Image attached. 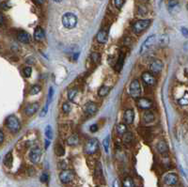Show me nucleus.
<instances>
[{"label":"nucleus","mask_w":188,"mask_h":187,"mask_svg":"<svg viewBox=\"0 0 188 187\" xmlns=\"http://www.w3.org/2000/svg\"><path fill=\"white\" fill-rule=\"evenodd\" d=\"M17 39L19 41L24 42V44H28L30 41V35L25 31H20L17 34Z\"/></svg>","instance_id":"17"},{"label":"nucleus","mask_w":188,"mask_h":187,"mask_svg":"<svg viewBox=\"0 0 188 187\" xmlns=\"http://www.w3.org/2000/svg\"><path fill=\"white\" fill-rule=\"evenodd\" d=\"M7 128L12 133H17L21 128V123L15 116H10L6 121Z\"/></svg>","instance_id":"2"},{"label":"nucleus","mask_w":188,"mask_h":187,"mask_svg":"<svg viewBox=\"0 0 188 187\" xmlns=\"http://www.w3.org/2000/svg\"><path fill=\"white\" fill-rule=\"evenodd\" d=\"M151 24V20L150 19H144V20H139L136 21L134 24H133V31L135 34H139L142 31L146 30Z\"/></svg>","instance_id":"3"},{"label":"nucleus","mask_w":188,"mask_h":187,"mask_svg":"<svg viewBox=\"0 0 188 187\" xmlns=\"http://www.w3.org/2000/svg\"><path fill=\"white\" fill-rule=\"evenodd\" d=\"M157 150L161 154H166L168 151V146H167V142L164 140H160L157 144Z\"/></svg>","instance_id":"19"},{"label":"nucleus","mask_w":188,"mask_h":187,"mask_svg":"<svg viewBox=\"0 0 188 187\" xmlns=\"http://www.w3.org/2000/svg\"><path fill=\"white\" fill-rule=\"evenodd\" d=\"M175 8H179V3L177 0H170L168 2V10L169 11H173Z\"/></svg>","instance_id":"29"},{"label":"nucleus","mask_w":188,"mask_h":187,"mask_svg":"<svg viewBox=\"0 0 188 187\" xmlns=\"http://www.w3.org/2000/svg\"><path fill=\"white\" fill-rule=\"evenodd\" d=\"M142 80L144 81L145 84H147L148 86H153L156 83V79L154 77L152 73H144L142 74Z\"/></svg>","instance_id":"12"},{"label":"nucleus","mask_w":188,"mask_h":187,"mask_svg":"<svg viewBox=\"0 0 188 187\" xmlns=\"http://www.w3.org/2000/svg\"><path fill=\"white\" fill-rule=\"evenodd\" d=\"M49 144H50V142H49V139L47 138V140H46V143H45V149H47V148H48Z\"/></svg>","instance_id":"48"},{"label":"nucleus","mask_w":188,"mask_h":187,"mask_svg":"<svg viewBox=\"0 0 188 187\" xmlns=\"http://www.w3.org/2000/svg\"><path fill=\"white\" fill-rule=\"evenodd\" d=\"M113 187H118V180H115L114 182H113Z\"/></svg>","instance_id":"47"},{"label":"nucleus","mask_w":188,"mask_h":187,"mask_svg":"<svg viewBox=\"0 0 188 187\" xmlns=\"http://www.w3.org/2000/svg\"><path fill=\"white\" fill-rule=\"evenodd\" d=\"M49 180V175L47 172H44V173H42L41 176V182H47Z\"/></svg>","instance_id":"38"},{"label":"nucleus","mask_w":188,"mask_h":187,"mask_svg":"<svg viewBox=\"0 0 188 187\" xmlns=\"http://www.w3.org/2000/svg\"><path fill=\"white\" fill-rule=\"evenodd\" d=\"M138 105L143 110H149V109H151V107L152 105V103H151V100H149L147 98H141V99L138 100Z\"/></svg>","instance_id":"16"},{"label":"nucleus","mask_w":188,"mask_h":187,"mask_svg":"<svg viewBox=\"0 0 188 187\" xmlns=\"http://www.w3.org/2000/svg\"><path fill=\"white\" fill-rule=\"evenodd\" d=\"M156 42H157V35H152V36L149 37L141 45L140 54L147 53L148 51L151 50L153 46H156Z\"/></svg>","instance_id":"4"},{"label":"nucleus","mask_w":188,"mask_h":187,"mask_svg":"<svg viewBox=\"0 0 188 187\" xmlns=\"http://www.w3.org/2000/svg\"><path fill=\"white\" fill-rule=\"evenodd\" d=\"M3 141H4V133H3V131H0V143H3Z\"/></svg>","instance_id":"45"},{"label":"nucleus","mask_w":188,"mask_h":187,"mask_svg":"<svg viewBox=\"0 0 188 187\" xmlns=\"http://www.w3.org/2000/svg\"><path fill=\"white\" fill-rule=\"evenodd\" d=\"M62 24L66 28L72 29L77 24V17L71 12L65 13L62 17Z\"/></svg>","instance_id":"1"},{"label":"nucleus","mask_w":188,"mask_h":187,"mask_svg":"<svg viewBox=\"0 0 188 187\" xmlns=\"http://www.w3.org/2000/svg\"><path fill=\"white\" fill-rule=\"evenodd\" d=\"M74 178V173L72 170H68V169H65V170L61 171L60 174H59V179L63 183H69L71 182Z\"/></svg>","instance_id":"8"},{"label":"nucleus","mask_w":188,"mask_h":187,"mask_svg":"<svg viewBox=\"0 0 188 187\" xmlns=\"http://www.w3.org/2000/svg\"><path fill=\"white\" fill-rule=\"evenodd\" d=\"M45 135L48 139H52L53 138V129L50 125H47L45 128Z\"/></svg>","instance_id":"32"},{"label":"nucleus","mask_w":188,"mask_h":187,"mask_svg":"<svg viewBox=\"0 0 188 187\" xmlns=\"http://www.w3.org/2000/svg\"><path fill=\"white\" fill-rule=\"evenodd\" d=\"M77 89H71L69 91H68V99H69L70 101H73L75 96L77 95Z\"/></svg>","instance_id":"30"},{"label":"nucleus","mask_w":188,"mask_h":187,"mask_svg":"<svg viewBox=\"0 0 188 187\" xmlns=\"http://www.w3.org/2000/svg\"><path fill=\"white\" fill-rule=\"evenodd\" d=\"M55 152H56V154L57 156H63L65 154V150L64 148L61 146V145H59V144H57V145L55 146Z\"/></svg>","instance_id":"27"},{"label":"nucleus","mask_w":188,"mask_h":187,"mask_svg":"<svg viewBox=\"0 0 188 187\" xmlns=\"http://www.w3.org/2000/svg\"><path fill=\"white\" fill-rule=\"evenodd\" d=\"M79 143V137L77 134H73L67 139V144L69 146H76Z\"/></svg>","instance_id":"22"},{"label":"nucleus","mask_w":188,"mask_h":187,"mask_svg":"<svg viewBox=\"0 0 188 187\" xmlns=\"http://www.w3.org/2000/svg\"><path fill=\"white\" fill-rule=\"evenodd\" d=\"M35 1H36V3H38V4L41 5V4H44V3L45 0H35Z\"/></svg>","instance_id":"46"},{"label":"nucleus","mask_w":188,"mask_h":187,"mask_svg":"<svg viewBox=\"0 0 188 187\" xmlns=\"http://www.w3.org/2000/svg\"><path fill=\"white\" fill-rule=\"evenodd\" d=\"M84 111L88 115H94L98 111V106L96 104H94L93 102H89L84 105Z\"/></svg>","instance_id":"11"},{"label":"nucleus","mask_w":188,"mask_h":187,"mask_svg":"<svg viewBox=\"0 0 188 187\" xmlns=\"http://www.w3.org/2000/svg\"><path fill=\"white\" fill-rule=\"evenodd\" d=\"M102 146H104L105 151L106 153H108V149H109V135L106 137V138L104 139V142H102Z\"/></svg>","instance_id":"36"},{"label":"nucleus","mask_w":188,"mask_h":187,"mask_svg":"<svg viewBox=\"0 0 188 187\" xmlns=\"http://www.w3.org/2000/svg\"><path fill=\"white\" fill-rule=\"evenodd\" d=\"M90 132H92V133H95V132H97L98 131V125L97 124H93V125H91L90 126Z\"/></svg>","instance_id":"44"},{"label":"nucleus","mask_w":188,"mask_h":187,"mask_svg":"<svg viewBox=\"0 0 188 187\" xmlns=\"http://www.w3.org/2000/svg\"><path fill=\"white\" fill-rule=\"evenodd\" d=\"M129 92L130 95L135 99L138 98L141 95V87H140V83L138 79H134L131 82L129 86Z\"/></svg>","instance_id":"5"},{"label":"nucleus","mask_w":188,"mask_h":187,"mask_svg":"<svg viewBox=\"0 0 188 187\" xmlns=\"http://www.w3.org/2000/svg\"><path fill=\"white\" fill-rule=\"evenodd\" d=\"M96 175H98V177L102 176V166H101L100 163H98L97 166H96Z\"/></svg>","instance_id":"40"},{"label":"nucleus","mask_w":188,"mask_h":187,"mask_svg":"<svg viewBox=\"0 0 188 187\" xmlns=\"http://www.w3.org/2000/svg\"><path fill=\"white\" fill-rule=\"evenodd\" d=\"M184 49L185 50H188V42H186V44H184Z\"/></svg>","instance_id":"50"},{"label":"nucleus","mask_w":188,"mask_h":187,"mask_svg":"<svg viewBox=\"0 0 188 187\" xmlns=\"http://www.w3.org/2000/svg\"><path fill=\"white\" fill-rule=\"evenodd\" d=\"M179 104L181 105H188V93H184L182 98L179 99Z\"/></svg>","instance_id":"31"},{"label":"nucleus","mask_w":188,"mask_h":187,"mask_svg":"<svg viewBox=\"0 0 188 187\" xmlns=\"http://www.w3.org/2000/svg\"><path fill=\"white\" fill-rule=\"evenodd\" d=\"M48 105H49L47 104V105H46V106H44V109H42V111L41 112L40 116H41V118H42V117H44V116L47 114V109H48Z\"/></svg>","instance_id":"42"},{"label":"nucleus","mask_w":188,"mask_h":187,"mask_svg":"<svg viewBox=\"0 0 188 187\" xmlns=\"http://www.w3.org/2000/svg\"><path fill=\"white\" fill-rule=\"evenodd\" d=\"M39 103H32L24 108V113L27 116H33L39 110Z\"/></svg>","instance_id":"13"},{"label":"nucleus","mask_w":188,"mask_h":187,"mask_svg":"<svg viewBox=\"0 0 188 187\" xmlns=\"http://www.w3.org/2000/svg\"><path fill=\"white\" fill-rule=\"evenodd\" d=\"M3 23H4V16L3 14H1V24H3Z\"/></svg>","instance_id":"49"},{"label":"nucleus","mask_w":188,"mask_h":187,"mask_svg":"<svg viewBox=\"0 0 188 187\" xmlns=\"http://www.w3.org/2000/svg\"><path fill=\"white\" fill-rule=\"evenodd\" d=\"M4 164L6 166H11L12 165V155L11 152L7 153V155L4 158Z\"/></svg>","instance_id":"28"},{"label":"nucleus","mask_w":188,"mask_h":187,"mask_svg":"<svg viewBox=\"0 0 188 187\" xmlns=\"http://www.w3.org/2000/svg\"><path fill=\"white\" fill-rule=\"evenodd\" d=\"M123 187H135V182L131 177H127L123 181Z\"/></svg>","instance_id":"26"},{"label":"nucleus","mask_w":188,"mask_h":187,"mask_svg":"<svg viewBox=\"0 0 188 187\" xmlns=\"http://www.w3.org/2000/svg\"><path fill=\"white\" fill-rule=\"evenodd\" d=\"M123 140L125 143L131 142V140H133V134L130 132H127L125 134H123Z\"/></svg>","instance_id":"34"},{"label":"nucleus","mask_w":188,"mask_h":187,"mask_svg":"<svg viewBox=\"0 0 188 187\" xmlns=\"http://www.w3.org/2000/svg\"><path fill=\"white\" fill-rule=\"evenodd\" d=\"M62 110L63 112L66 113V114H69L71 112V105L68 104V103H64L62 105Z\"/></svg>","instance_id":"37"},{"label":"nucleus","mask_w":188,"mask_h":187,"mask_svg":"<svg viewBox=\"0 0 188 187\" xmlns=\"http://www.w3.org/2000/svg\"><path fill=\"white\" fill-rule=\"evenodd\" d=\"M124 59H125V55L123 53H122L121 55H119L118 60L116 62V65H115V71L116 72H121L122 67H123V63H124Z\"/></svg>","instance_id":"21"},{"label":"nucleus","mask_w":188,"mask_h":187,"mask_svg":"<svg viewBox=\"0 0 188 187\" xmlns=\"http://www.w3.org/2000/svg\"><path fill=\"white\" fill-rule=\"evenodd\" d=\"M98 149H99V142L95 138L89 139L87 142L86 146H85V151H86V153H88L89 155L95 153V152L98 150Z\"/></svg>","instance_id":"6"},{"label":"nucleus","mask_w":188,"mask_h":187,"mask_svg":"<svg viewBox=\"0 0 188 187\" xmlns=\"http://www.w3.org/2000/svg\"><path fill=\"white\" fill-rule=\"evenodd\" d=\"M44 37H45L44 30L42 29L41 27H38L35 29V31H34V39H35L36 40H38V41H41V40H42L44 39Z\"/></svg>","instance_id":"20"},{"label":"nucleus","mask_w":188,"mask_h":187,"mask_svg":"<svg viewBox=\"0 0 188 187\" xmlns=\"http://www.w3.org/2000/svg\"><path fill=\"white\" fill-rule=\"evenodd\" d=\"M31 68L30 67H27V68H24V75L25 76V77H29V76L31 75Z\"/></svg>","instance_id":"39"},{"label":"nucleus","mask_w":188,"mask_h":187,"mask_svg":"<svg viewBox=\"0 0 188 187\" xmlns=\"http://www.w3.org/2000/svg\"><path fill=\"white\" fill-rule=\"evenodd\" d=\"M107 39H108V33L107 31L105 30H100L97 34V40L100 44H104L107 41Z\"/></svg>","instance_id":"18"},{"label":"nucleus","mask_w":188,"mask_h":187,"mask_svg":"<svg viewBox=\"0 0 188 187\" xmlns=\"http://www.w3.org/2000/svg\"><path fill=\"white\" fill-rule=\"evenodd\" d=\"M100 56H101V55L99 54V53H92L91 55H90V58H91V60L94 62V63H98L99 61H100Z\"/></svg>","instance_id":"33"},{"label":"nucleus","mask_w":188,"mask_h":187,"mask_svg":"<svg viewBox=\"0 0 188 187\" xmlns=\"http://www.w3.org/2000/svg\"><path fill=\"white\" fill-rule=\"evenodd\" d=\"M168 42H169V38L167 35H165V34L157 35V42H156L157 47H165L168 44Z\"/></svg>","instance_id":"15"},{"label":"nucleus","mask_w":188,"mask_h":187,"mask_svg":"<svg viewBox=\"0 0 188 187\" xmlns=\"http://www.w3.org/2000/svg\"><path fill=\"white\" fill-rule=\"evenodd\" d=\"M116 131L118 134L121 135H123L127 133V127L125 124H122V123H118L117 126H116Z\"/></svg>","instance_id":"24"},{"label":"nucleus","mask_w":188,"mask_h":187,"mask_svg":"<svg viewBox=\"0 0 188 187\" xmlns=\"http://www.w3.org/2000/svg\"><path fill=\"white\" fill-rule=\"evenodd\" d=\"M54 1H56V2H60V1H62V0H54Z\"/></svg>","instance_id":"51"},{"label":"nucleus","mask_w":188,"mask_h":187,"mask_svg":"<svg viewBox=\"0 0 188 187\" xmlns=\"http://www.w3.org/2000/svg\"><path fill=\"white\" fill-rule=\"evenodd\" d=\"M41 87L38 86V85H35V86H33L30 89V94L31 95H35V94H38V93L41 91Z\"/></svg>","instance_id":"35"},{"label":"nucleus","mask_w":188,"mask_h":187,"mask_svg":"<svg viewBox=\"0 0 188 187\" xmlns=\"http://www.w3.org/2000/svg\"><path fill=\"white\" fill-rule=\"evenodd\" d=\"M187 10H188V5H187Z\"/></svg>","instance_id":"52"},{"label":"nucleus","mask_w":188,"mask_h":187,"mask_svg":"<svg viewBox=\"0 0 188 187\" xmlns=\"http://www.w3.org/2000/svg\"><path fill=\"white\" fill-rule=\"evenodd\" d=\"M143 118H144V121L146 123H151L154 121V115H153L151 111H149V110H147V111L144 113Z\"/></svg>","instance_id":"23"},{"label":"nucleus","mask_w":188,"mask_h":187,"mask_svg":"<svg viewBox=\"0 0 188 187\" xmlns=\"http://www.w3.org/2000/svg\"><path fill=\"white\" fill-rule=\"evenodd\" d=\"M179 181V177L176 173H167L164 177V182L168 185V186H172L175 185Z\"/></svg>","instance_id":"10"},{"label":"nucleus","mask_w":188,"mask_h":187,"mask_svg":"<svg viewBox=\"0 0 188 187\" xmlns=\"http://www.w3.org/2000/svg\"><path fill=\"white\" fill-rule=\"evenodd\" d=\"M181 32H182V34L183 35V37L188 38V28H186V27H182V28H181Z\"/></svg>","instance_id":"43"},{"label":"nucleus","mask_w":188,"mask_h":187,"mask_svg":"<svg viewBox=\"0 0 188 187\" xmlns=\"http://www.w3.org/2000/svg\"><path fill=\"white\" fill-rule=\"evenodd\" d=\"M163 67H164V64L160 59H154V60L151 63L150 69L153 74H159L162 72V70H163Z\"/></svg>","instance_id":"9"},{"label":"nucleus","mask_w":188,"mask_h":187,"mask_svg":"<svg viewBox=\"0 0 188 187\" xmlns=\"http://www.w3.org/2000/svg\"><path fill=\"white\" fill-rule=\"evenodd\" d=\"M114 2L118 8H121L123 5V0H114Z\"/></svg>","instance_id":"41"},{"label":"nucleus","mask_w":188,"mask_h":187,"mask_svg":"<svg viewBox=\"0 0 188 187\" xmlns=\"http://www.w3.org/2000/svg\"><path fill=\"white\" fill-rule=\"evenodd\" d=\"M110 91V88L108 87H105V86H102L98 90V94L100 97H105L106 95H108V93Z\"/></svg>","instance_id":"25"},{"label":"nucleus","mask_w":188,"mask_h":187,"mask_svg":"<svg viewBox=\"0 0 188 187\" xmlns=\"http://www.w3.org/2000/svg\"><path fill=\"white\" fill-rule=\"evenodd\" d=\"M41 157V150L39 147H34L29 152V159L33 164H38Z\"/></svg>","instance_id":"7"},{"label":"nucleus","mask_w":188,"mask_h":187,"mask_svg":"<svg viewBox=\"0 0 188 187\" xmlns=\"http://www.w3.org/2000/svg\"><path fill=\"white\" fill-rule=\"evenodd\" d=\"M124 121L127 125H130L134 122L135 120V112L133 109H127L123 115Z\"/></svg>","instance_id":"14"}]
</instances>
